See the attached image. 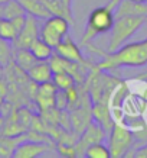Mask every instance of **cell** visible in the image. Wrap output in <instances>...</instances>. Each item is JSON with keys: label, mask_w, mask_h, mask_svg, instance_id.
I'll list each match as a JSON object with an SVG mask.
<instances>
[{"label": "cell", "mask_w": 147, "mask_h": 158, "mask_svg": "<svg viewBox=\"0 0 147 158\" xmlns=\"http://www.w3.org/2000/svg\"><path fill=\"white\" fill-rule=\"evenodd\" d=\"M90 52H94L101 57V61L95 67L101 71H115L123 67H144L147 65V45L144 41L131 44H124L121 48L114 52L101 51L91 42L87 45Z\"/></svg>", "instance_id": "6da1fadb"}, {"label": "cell", "mask_w": 147, "mask_h": 158, "mask_svg": "<svg viewBox=\"0 0 147 158\" xmlns=\"http://www.w3.org/2000/svg\"><path fill=\"white\" fill-rule=\"evenodd\" d=\"M144 23H146V18H140V16L115 18L113 28L110 29L107 52H114L118 48H121L133 35L137 34Z\"/></svg>", "instance_id": "7a4b0ae2"}, {"label": "cell", "mask_w": 147, "mask_h": 158, "mask_svg": "<svg viewBox=\"0 0 147 158\" xmlns=\"http://www.w3.org/2000/svg\"><path fill=\"white\" fill-rule=\"evenodd\" d=\"M115 20L114 16V9L110 7L108 5L95 7L87 19L85 31L82 34L79 45L81 47H87L88 44H91L98 35L110 32V29L113 28V23Z\"/></svg>", "instance_id": "3957f363"}, {"label": "cell", "mask_w": 147, "mask_h": 158, "mask_svg": "<svg viewBox=\"0 0 147 158\" xmlns=\"http://www.w3.org/2000/svg\"><path fill=\"white\" fill-rule=\"evenodd\" d=\"M134 147V132L124 122H115L110 131L108 148L113 158L126 157Z\"/></svg>", "instance_id": "277c9868"}, {"label": "cell", "mask_w": 147, "mask_h": 158, "mask_svg": "<svg viewBox=\"0 0 147 158\" xmlns=\"http://www.w3.org/2000/svg\"><path fill=\"white\" fill-rule=\"evenodd\" d=\"M69 26L71 22L62 16H49L48 19H45L43 25L41 26V34L39 36L49 44L52 48H55L62 39L69 34Z\"/></svg>", "instance_id": "5b68a950"}, {"label": "cell", "mask_w": 147, "mask_h": 158, "mask_svg": "<svg viewBox=\"0 0 147 158\" xmlns=\"http://www.w3.org/2000/svg\"><path fill=\"white\" fill-rule=\"evenodd\" d=\"M107 131L100 126L97 122H91L88 126H87L84 132L79 135V138L75 144V149H76V157H82L85 154V149L92 144H97V142H103L105 138H107Z\"/></svg>", "instance_id": "8992f818"}, {"label": "cell", "mask_w": 147, "mask_h": 158, "mask_svg": "<svg viewBox=\"0 0 147 158\" xmlns=\"http://www.w3.org/2000/svg\"><path fill=\"white\" fill-rule=\"evenodd\" d=\"M53 49H55V52L56 54H59L61 57L67 58V60H69V61L78 62V64L84 65V67H88V68L94 67L92 62L87 61L85 58H84L82 52H81V45H78V44L69 36V34L62 39L61 42L58 44Z\"/></svg>", "instance_id": "52a82bcc"}, {"label": "cell", "mask_w": 147, "mask_h": 158, "mask_svg": "<svg viewBox=\"0 0 147 158\" xmlns=\"http://www.w3.org/2000/svg\"><path fill=\"white\" fill-rule=\"evenodd\" d=\"M38 20V18L26 15V23H25L23 29L19 32V35L16 36V39L13 41L14 48H29L35 39L39 38L41 26H39Z\"/></svg>", "instance_id": "ba28073f"}, {"label": "cell", "mask_w": 147, "mask_h": 158, "mask_svg": "<svg viewBox=\"0 0 147 158\" xmlns=\"http://www.w3.org/2000/svg\"><path fill=\"white\" fill-rule=\"evenodd\" d=\"M49 151V147L45 142H36L30 139L22 141L13 152L14 158H36Z\"/></svg>", "instance_id": "9c48e42d"}, {"label": "cell", "mask_w": 147, "mask_h": 158, "mask_svg": "<svg viewBox=\"0 0 147 158\" xmlns=\"http://www.w3.org/2000/svg\"><path fill=\"white\" fill-rule=\"evenodd\" d=\"M92 119L100 126H103L107 132L111 131V128L115 123V120L113 118V112H111V107H110L108 102H97V103H92Z\"/></svg>", "instance_id": "30bf717a"}, {"label": "cell", "mask_w": 147, "mask_h": 158, "mask_svg": "<svg viewBox=\"0 0 147 158\" xmlns=\"http://www.w3.org/2000/svg\"><path fill=\"white\" fill-rule=\"evenodd\" d=\"M114 16L115 18H123V16L147 18V3H140L134 0H121L114 10Z\"/></svg>", "instance_id": "8fae6325"}, {"label": "cell", "mask_w": 147, "mask_h": 158, "mask_svg": "<svg viewBox=\"0 0 147 158\" xmlns=\"http://www.w3.org/2000/svg\"><path fill=\"white\" fill-rule=\"evenodd\" d=\"M26 74H28L29 80L38 83V84L51 81L53 77L52 68H51V64H49L48 60L46 61H36L33 65L26 71Z\"/></svg>", "instance_id": "7c38bea8"}, {"label": "cell", "mask_w": 147, "mask_h": 158, "mask_svg": "<svg viewBox=\"0 0 147 158\" xmlns=\"http://www.w3.org/2000/svg\"><path fill=\"white\" fill-rule=\"evenodd\" d=\"M19 3L23 6L26 15H30V16H35L38 19H48L49 16H52L51 12L48 10L46 5L43 0H19Z\"/></svg>", "instance_id": "4fadbf2b"}, {"label": "cell", "mask_w": 147, "mask_h": 158, "mask_svg": "<svg viewBox=\"0 0 147 158\" xmlns=\"http://www.w3.org/2000/svg\"><path fill=\"white\" fill-rule=\"evenodd\" d=\"M13 61L19 68H22L23 71H28L29 68L38 61L32 51L29 48H14L13 52Z\"/></svg>", "instance_id": "5bb4252c"}, {"label": "cell", "mask_w": 147, "mask_h": 158, "mask_svg": "<svg viewBox=\"0 0 147 158\" xmlns=\"http://www.w3.org/2000/svg\"><path fill=\"white\" fill-rule=\"evenodd\" d=\"M29 49L32 51V54L36 57L38 61H46V60H49V58L52 57V54L55 52V49H53L49 44L45 42L41 36L35 39L33 42H32V45L29 47Z\"/></svg>", "instance_id": "9a60e30c"}, {"label": "cell", "mask_w": 147, "mask_h": 158, "mask_svg": "<svg viewBox=\"0 0 147 158\" xmlns=\"http://www.w3.org/2000/svg\"><path fill=\"white\" fill-rule=\"evenodd\" d=\"M13 52H14L13 42L0 36V64L3 67H7V65L12 64V61H13Z\"/></svg>", "instance_id": "2e32d148"}, {"label": "cell", "mask_w": 147, "mask_h": 158, "mask_svg": "<svg viewBox=\"0 0 147 158\" xmlns=\"http://www.w3.org/2000/svg\"><path fill=\"white\" fill-rule=\"evenodd\" d=\"M52 81L55 83V86H56L59 90H67V89H69V87L76 84V80L74 78V76L67 71L55 73L52 77Z\"/></svg>", "instance_id": "e0dca14e"}, {"label": "cell", "mask_w": 147, "mask_h": 158, "mask_svg": "<svg viewBox=\"0 0 147 158\" xmlns=\"http://www.w3.org/2000/svg\"><path fill=\"white\" fill-rule=\"evenodd\" d=\"M20 15H26V12L19 3V0H9L3 5V19H13Z\"/></svg>", "instance_id": "ac0fdd59"}, {"label": "cell", "mask_w": 147, "mask_h": 158, "mask_svg": "<svg viewBox=\"0 0 147 158\" xmlns=\"http://www.w3.org/2000/svg\"><path fill=\"white\" fill-rule=\"evenodd\" d=\"M84 157H88V158H111V154H110L108 147H105L103 142H97V144L90 145V147L85 149Z\"/></svg>", "instance_id": "d6986e66"}, {"label": "cell", "mask_w": 147, "mask_h": 158, "mask_svg": "<svg viewBox=\"0 0 147 158\" xmlns=\"http://www.w3.org/2000/svg\"><path fill=\"white\" fill-rule=\"evenodd\" d=\"M0 36L7 39V41H12V42L16 39L17 31H16V28L13 26L10 19H2V23H0Z\"/></svg>", "instance_id": "ffe728a7"}, {"label": "cell", "mask_w": 147, "mask_h": 158, "mask_svg": "<svg viewBox=\"0 0 147 158\" xmlns=\"http://www.w3.org/2000/svg\"><path fill=\"white\" fill-rule=\"evenodd\" d=\"M56 151L59 152V155H61V157H67V158L76 157L75 145L64 144V142H58V144H56Z\"/></svg>", "instance_id": "44dd1931"}, {"label": "cell", "mask_w": 147, "mask_h": 158, "mask_svg": "<svg viewBox=\"0 0 147 158\" xmlns=\"http://www.w3.org/2000/svg\"><path fill=\"white\" fill-rule=\"evenodd\" d=\"M55 107L58 110H65L68 109V99L65 90H59L58 89L56 94H55Z\"/></svg>", "instance_id": "7402d4cb"}, {"label": "cell", "mask_w": 147, "mask_h": 158, "mask_svg": "<svg viewBox=\"0 0 147 158\" xmlns=\"http://www.w3.org/2000/svg\"><path fill=\"white\" fill-rule=\"evenodd\" d=\"M133 155L131 157L134 158H147V144H144L143 147H140V148H137L136 151H133Z\"/></svg>", "instance_id": "603a6c76"}, {"label": "cell", "mask_w": 147, "mask_h": 158, "mask_svg": "<svg viewBox=\"0 0 147 158\" xmlns=\"http://www.w3.org/2000/svg\"><path fill=\"white\" fill-rule=\"evenodd\" d=\"M7 94H9V86H7V83L0 77V96L2 97H7Z\"/></svg>", "instance_id": "cb8c5ba5"}, {"label": "cell", "mask_w": 147, "mask_h": 158, "mask_svg": "<svg viewBox=\"0 0 147 158\" xmlns=\"http://www.w3.org/2000/svg\"><path fill=\"white\" fill-rule=\"evenodd\" d=\"M0 19H3V5H0Z\"/></svg>", "instance_id": "d4e9b609"}, {"label": "cell", "mask_w": 147, "mask_h": 158, "mask_svg": "<svg viewBox=\"0 0 147 158\" xmlns=\"http://www.w3.org/2000/svg\"><path fill=\"white\" fill-rule=\"evenodd\" d=\"M3 70H5V67L0 64V77H3Z\"/></svg>", "instance_id": "484cf974"}, {"label": "cell", "mask_w": 147, "mask_h": 158, "mask_svg": "<svg viewBox=\"0 0 147 158\" xmlns=\"http://www.w3.org/2000/svg\"><path fill=\"white\" fill-rule=\"evenodd\" d=\"M3 103H5V97L0 96V107H2V105H3Z\"/></svg>", "instance_id": "4316f807"}, {"label": "cell", "mask_w": 147, "mask_h": 158, "mask_svg": "<svg viewBox=\"0 0 147 158\" xmlns=\"http://www.w3.org/2000/svg\"><path fill=\"white\" fill-rule=\"evenodd\" d=\"M9 0H0V5H5V3H7Z\"/></svg>", "instance_id": "83f0119b"}, {"label": "cell", "mask_w": 147, "mask_h": 158, "mask_svg": "<svg viewBox=\"0 0 147 158\" xmlns=\"http://www.w3.org/2000/svg\"><path fill=\"white\" fill-rule=\"evenodd\" d=\"M134 2H140V3H147V0H134Z\"/></svg>", "instance_id": "f1b7e54d"}, {"label": "cell", "mask_w": 147, "mask_h": 158, "mask_svg": "<svg viewBox=\"0 0 147 158\" xmlns=\"http://www.w3.org/2000/svg\"><path fill=\"white\" fill-rule=\"evenodd\" d=\"M146 77H147V74H144V76H141V78H146Z\"/></svg>", "instance_id": "f546056e"}, {"label": "cell", "mask_w": 147, "mask_h": 158, "mask_svg": "<svg viewBox=\"0 0 147 158\" xmlns=\"http://www.w3.org/2000/svg\"><path fill=\"white\" fill-rule=\"evenodd\" d=\"M144 42H146V45H147V38H146V39H144Z\"/></svg>", "instance_id": "4dcf8cb0"}, {"label": "cell", "mask_w": 147, "mask_h": 158, "mask_svg": "<svg viewBox=\"0 0 147 158\" xmlns=\"http://www.w3.org/2000/svg\"><path fill=\"white\" fill-rule=\"evenodd\" d=\"M0 23H2V19H0Z\"/></svg>", "instance_id": "1f68e13d"}, {"label": "cell", "mask_w": 147, "mask_h": 158, "mask_svg": "<svg viewBox=\"0 0 147 158\" xmlns=\"http://www.w3.org/2000/svg\"><path fill=\"white\" fill-rule=\"evenodd\" d=\"M146 22H147V18H146Z\"/></svg>", "instance_id": "d6a6232c"}]
</instances>
